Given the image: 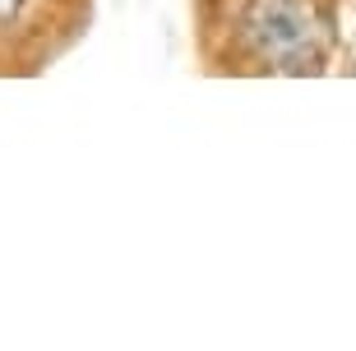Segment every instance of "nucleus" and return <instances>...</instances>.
Masks as SVG:
<instances>
[{"mask_svg":"<svg viewBox=\"0 0 356 351\" xmlns=\"http://www.w3.org/2000/svg\"><path fill=\"white\" fill-rule=\"evenodd\" d=\"M245 38L282 74H305L319 65V24L310 0H250Z\"/></svg>","mask_w":356,"mask_h":351,"instance_id":"obj_1","label":"nucleus"},{"mask_svg":"<svg viewBox=\"0 0 356 351\" xmlns=\"http://www.w3.org/2000/svg\"><path fill=\"white\" fill-rule=\"evenodd\" d=\"M28 0H0V24H10V19H19V10H24Z\"/></svg>","mask_w":356,"mask_h":351,"instance_id":"obj_2","label":"nucleus"}]
</instances>
